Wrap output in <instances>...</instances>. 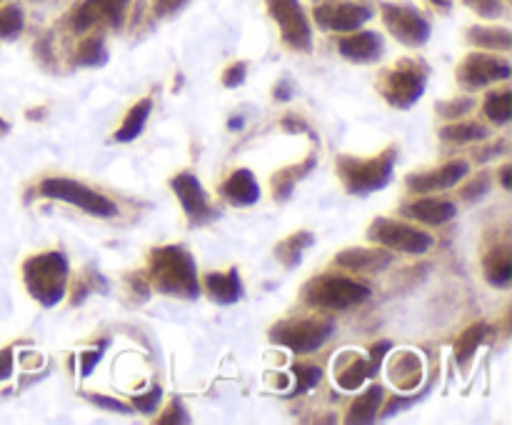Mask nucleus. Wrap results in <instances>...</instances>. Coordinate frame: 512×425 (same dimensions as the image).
<instances>
[{
    "label": "nucleus",
    "mask_w": 512,
    "mask_h": 425,
    "mask_svg": "<svg viewBox=\"0 0 512 425\" xmlns=\"http://www.w3.org/2000/svg\"><path fill=\"white\" fill-rule=\"evenodd\" d=\"M148 278L155 290L175 298H198V270L195 260L183 245H163L150 250Z\"/></svg>",
    "instance_id": "obj_1"
},
{
    "label": "nucleus",
    "mask_w": 512,
    "mask_h": 425,
    "mask_svg": "<svg viewBox=\"0 0 512 425\" xmlns=\"http://www.w3.org/2000/svg\"><path fill=\"white\" fill-rule=\"evenodd\" d=\"M68 258L60 250L33 255L23 263V280L30 298L38 300L43 308H53L65 298L68 290Z\"/></svg>",
    "instance_id": "obj_2"
},
{
    "label": "nucleus",
    "mask_w": 512,
    "mask_h": 425,
    "mask_svg": "<svg viewBox=\"0 0 512 425\" xmlns=\"http://www.w3.org/2000/svg\"><path fill=\"white\" fill-rule=\"evenodd\" d=\"M395 160H398V148L383 150V153L375 155V158L340 155L338 175L350 195L378 193V190L388 188L390 180H393Z\"/></svg>",
    "instance_id": "obj_3"
},
{
    "label": "nucleus",
    "mask_w": 512,
    "mask_h": 425,
    "mask_svg": "<svg viewBox=\"0 0 512 425\" xmlns=\"http://www.w3.org/2000/svg\"><path fill=\"white\" fill-rule=\"evenodd\" d=\"M428 75L430 70L423 60L403 58L380 75L378 90L393 108L408 110L423 98L425 88H428Z\"/></svg>",
    "instance_id": "obj_4"
},
{
    "label": "nucleus",
    "mask_w": 512,
    "mask_h": 425,
    "mask_svg": "<svg viewBox=\"0 0 512 425\" xmlns=\"http://www.w3.org/2000/svg\"><path fill=\"white\" fill-rule=\"evenodd\" d=\"M370 298V288L360 280L345 275H318L308 280L303 288V300L310 308L318 310H348L365 303Z\"/></svg>",
    "instance_id": "obj_5"
},
{
    "label": "nucleus",
    "mask_w": 512,
    "mask_h": 425,
    "mask_svg": "<svg viewBox=\"0 0 512 425\" xmlns=\"http://www.w3.org/2000/svg\"><path fill=\"white\" fill-rule=\"evenodd\" d=\"M335 323L328 315H315V318H300V320H283L270 330V340L283 348L293 350V353H315L325 345V340L333 333Z\"/></svg>",
    "instance_id": "obj_6"
},
{
    "label": "nucleus",
    "mask_w": 512,
    "mask_h": 425,
    "mask_svg": "<svg viewBox=\"0 0 512 425\" xmlns=\"http://www.w3.org/2000/svg\"><path fill=\"white\" fill-rule=\"evenodd\" d=\"M40 193L50 200H63V203L78 205L85 213L95 215V218H115L118 215V205L103 193H95L88 185L78 183L70 178H45L40 183Z\"/></svg>",
    "instance_id": "obj_7"
},
{
    "label": "nucleus",
    "mask_w": 512,
    "mask_h": 425,
    "mask_svg": "<svg viewBox=\"0 0 512 425\" xmlns=\"http://www.w3.org/2000/svg\"><path fill=\"white\" fill-rule=\"evenodd\" d=\"M368 238L373 243L383 245L388 250H398L405 255H423L433 248V235L425 233V230L413 228V225L403 223V220L393 218H378L373 220L368 230Z\"/></svg>",
    "instance_id": "obj_8"
},
{
    "label": "nucleus",
    "mask_w": 512,
    "mask_h": 425,
    "mask_svg": "<svg viewBox=\"0 0 512 425\" xmlns=\"http://www.w3.org/2000/svg\"><path fill=\"white\" fill-rule=\"evenodd\" d=\"M385 28L393 33L395 40H400L408 48H420L430 38V23L415 5L408 3H380Z\"/></svg>",
    "instance_id": "obj_9"
},
{
    "label": "nucleus",
    "mask_w": 512,
    "mask_h": 425,
    "mask_svg": "<svg viewBox=\"0 0 512 425\" xmlns=\"http://www.w3.org/2000/svg\"><path fill=\"white\" fill-rule=\"evenodd\" d=\"M315 25L328 33H353L373 18V5L363 0H325L313 10Z\"/></svg>",
    "instance_id": "obj_10"
},
{
    "label": "nucleus",
    "mask_w": 512,
    "mask_h": 425,
    "mask_svg": "<svg viewBox=\"0 0 512 425\" xmlns=\"http://www.w3.org/2000/svg\"><path fill=\"white\" fill-rule=\"evenodd\" d=\"M270 18L278 23L285 45L295 50L313 48V28L300 0H265Z\"/></svg>",
    "instance_id": "obj_11"
},
{
    "label": "nucleus",
    "mask_w": 512,
    "mask_h": 425,
    "mask_svg": "<svg viewBox=\"0 0 512 425\" xmlns=\"http://www.w3.org/2000/svg\"><path fill=\"white\" fill-rule=\"evenodd\" d=\"M512 75L510 63L505 58L488 53H470L458 68V83L465 90H480L488 85L508 80Z\"/></svg>",
    "instance_id": "obj_12"
},
{
    "label": "nucleus",
    "mask_w": 512,
    "mask_h": 425,
    "mask_svg": "<svg viewBox=\"0 0 512 425\" xmlns=\"http://www.w3.org/2000/svg\"><path fill=\"white\" fill-rule=\"evenodd\" d=\"M130 0H83L73 15V28L78 33L93 30L95 25H113L120 28Z\"/></svg>",
    "instance_id": "obj_13"
},
{
    "label": "nucleus",
    "mask_w": 512,
    "mask_h": 425,
    "mask_svg": "<svg viewBox=\"0 0 512 425\" xmlns=\"http://www.w3.org/2000/svg\"><path fill=\"white\" fill-rule=\"evenodd\" d=\"M170 188L178 195L180 205H183L185 215H188L190 223H205V220L213 218V208L208 203V193L200 185V180L193 173H178L170 180Z\"/></svg>",
    "instance_id": "obj_14"
},
{
    "label": "nucleus",
    "mask_w": 512,
    "mask_h": 425,
    "mask_svg": "<svg viewBox=\"0 0 512 425\" xmlns=\"http://www.w3.org/2000/svg\"><path fill=\"white\" fill-rule=\"evenodd\" d=\"M470 173V165L465 160H453V163L443 165L438 170H430V173H418L410 175L405 183L413 193L428 195V193H438V190H448L453 185H458L465 175Z\"/></svg>",
    "instance_id": "obj_15"
},
{
    "label": "nucleus",
    "mask_w": 512,
    "mask_h": 425,
    "mask_svg": "<svg viewBox=\"0 0 512 425\" xmlns=\"http://www.w3.org/2000/svg\"><path fill=\"white\" fill-rule=\"evenodd\" d=\"M338 50L345 60H353V63H375L383 58L385 40L375 30H353L350 35L340 38Z\"/></svg>",
    "instance_id": "obj_16"
},
{
    "label": "nucleus",
    "mask_w": 512,
    "mask_h": 425,
    "mask_svg": "<svg viewBox=\"0 0 512 425\" xmlns=\"http://www.w3.org/2000/svg\"><path fill=\"white\" fill-rule=\"evenodd\" d=\"M220 195L228 200L235 208H248V205L258 203L260 200V185L255 180L253 170L238 168L228 175L223 185H220Z\"/></svg>",
    "instance_id": "obj_17"
},
{
    "label": "nucleus",
    "mask_w": 512,
    "mask_h": 425,
    "mask_svg": "<svg viewBox=\"0 0 512 425\" xmlns=\"http://www.w3.org/2000/svg\"><path fill=\"white\" fill-rule=\"evenodd\" d=\"M393 263V255L388 250H368V248H348L338 253L335 265L353 273H380Z\"/></svg>",
    "instance_id": "obj_18"
},
{
    "label": "nucleus",
    "mask_w": 512,
    "mask_h": 425,
    "mask_svg": "<svg viewBox=\"0 0 512 425\" xmlns=\"http://www.w3.org/2000/svg\"><path fill=\"white\" fill-rule=\"evenodd\" d=\"M405 218L420 220L425 225H445L458 215L453 200H440V198H420L415 203L405 205L403 208Z\"/></svg>",
    "instance_id": "obj_19"
},
{
    "label": "nucleus",
    "mask_w": 512,
    "mask_h": 425,
    "mask_svg": "<svg viewBox=\"0 0 512 425\" xmlns=\"http://www.w3.org/2000/svg\"><path fill=\"white\" fill-rule=\"evenodd\" d=\"M205 288L208 295L220 305H233L238 303L243 295V283H240L238 270H228V273H208L205 278Z\"/></svg>",
    "instance_id": "obj_20"
},
{
    "label": "nucleus",
    "mask_w": 512,
    "mask_h": 425,
    "mask_svg": "<svg viewBox=\"0 0 512 425\" xmlns=\"http://www.w3.org/2000/svg\"><path fill=\"white\" fill-rule=\"evenodd\" d=\"M420 375H423V360L418 358V353L405 350L390 363V380L400 390H413L420 383Z\"/></svg>",
    "instance_id": "obj_21"
},
{
    "label": "nucleus",
    "mask_w": 512,
    "mask_h": 425,
    "mask_svg": "<svg viewBox=\"0 0 512 425\" xmlns=\"http://www.w3.org/2000/svg\"><path fill=\"white\" fill-rule=\"evenodd\" d=\"M315 243L313 233L310 230H298V233L288 235V238L280 240L273 248V255L280 260L283 268H298L300 260H303V253Z\"/></svg>",
    "instance_id": "obj_22"
},
{
    "label": "nucleus",
    "mask_w": 512,
    "mask_h": 425,
    "mask_svg": "<svg viewBox=\"0 0 512 425\" xmlns=\"http://www.w3.org/2000/svg\"><path fill=\"white\" fill-rule=\"evenodd\" d=\"M383 400H385V390L380 388V385H373V388L365 390L360 398L353 400V405H350V410H348V418L345 420L353 425L373 423V420L378 418Z\"/></svg>",
    "instance_id": "obj_23"
},
{
    "label": "nucleus",
    "mask_w": 512,
    "mask_h": 425,
    "mask_svg": "<svg viewBox=\"0 0 512 425\" xmlns=\"http://www.w3.org/2000/svg\"><path fill=\"white\" fill-rule=\"evenodd\" d=\"M483 270H485V278H488V283L495 285V288H505V285H510V280H512L510 248L498 245V248L490 250L483 260Z\"/></svg>",
    "instance_id": "obj_24"
},
{
    "label": "nucleus",
    "mask_w": 512,
    "mask_h": 425,
    "mask_svg": "<svg viewBox=\"0 0 512 425\" xmlns=\"http://www.w3.org/2000/svg\"><path fill=\"white\" fill-rule=\"evenodd\" d=\"M313 168H315V155H310V158L303 160V163L278 170V173L273 175V180H270V183H273L275 200H280V203H283V200H288L290 195H293L298 180H303Z\"/></svg>",
    "instance_id": "obj_25"
},
{
    "label": "nucleus",
    "mask_w": 512,
    "mask_h": 425,
    "mask_svg": "<svg viewBox=\"0 0 512 425\" xmlns=\"http://www.w3.org/2000/svg\"><path fill=\"white\" fill-rule=\"evenodd\" d=\"M150 113H153V100L143 98L140 103H135L133 108L128 110V115H125L118 133H115V140H118V143H130V140L138 138V135L143 133L145 123H148Z\"/></svg>",
    "instance_id": "obj_26"
},
{
    "label": "nucleus",
    "mask_w": 512,
    "mask_h": 425,
    "mask_svg": "<svg viewBox=\"0 0 512 425\" xmlns=\"http://www.w3.org/2000/svg\"><path fill=\"white\" fill-rule=\"evenodd\" d=\"M468 40L478 48L495 50V53H508L512 48V33L508 28H483V25H475L468 30Z\"/></svg>",
    "instance_id": "obj_27"
},
{
    "label": "nucleus",
    "mask_w": 512,
    "mask_h": 425,
    "mask_svg": "<svg viewBox=\"0 0 512 425\" xmlns=\"http://www.w3.org/2000/svg\"><path fill=\"white\" fill-rule=\"evenodd\" d=\"M488 333H490V328L485 323H475L460 333L458 343H455V358H458L460 365L470 363V358H473L475 350L480 348V343L488 338Z\"/></svg>",
    "instance_id": "obj_28"
},
{
    "label": "nucleus",
    "mask_w": 512,
    "mask_h": 425,
    "mask_svg": "<svg viewBox=\"0 0 512 425\" xmlns=\"http://www.w3.org/2000/svg\"><path fill=\"white\" fill-rule=\"evenodd\" d=\"M105 60H108V50H105L103 35H88L75 50V65H83V68H100Z\"/></svg>",
    "instance_id": "obj_29"
},
{
    "label": "nucleus",
    "mask_w": 512,
    "mask_h": 425,
    "mask_svg": "<svg viewBox=\"0 0 512 425\" xmlns=\"http://www.w3.org/2000/svg\"><path fill=\"white\" fill-rule=\"evenodd\" d=\"M483 113L493 120L495 125H508L512 120V93L510 90H495L485 95Z\"/></svg>",
    "instance_id": "obj_30"
},
{
    "label": "nucleus",
    "mask_w": 512,
    "mask_h": 425,
    "mask_svg": "<svg viewBox=\"0 0 512 425\" xmlns=\"http://www.w3.org/2000/svg\"><path fill=\"white\" fill-rule=\"evenodd\" d=\"M440 138L450 143H478L490 138V130L480 123H453L440 130Z\"/></svg>",
    "instance_id": "obj_31"
},
{
    "label": "nucleus",
    "mask_w": 512,
    "mask_h": 425,
    "mask_svg": "<svg viewBox=\"0 0 512 425\" xmlns=\"http://www.w3.org/2000/svg\"><path fill=\"white\" fill-rule=\"evenodd\" d=\"M368 378H373V375H370L368 360L358 358V355L350 358V365L338 370V385L343 390H358Z\"/></svg>",
    "instance_id": "obj_32"
},
{
    "label": "nucleus",
    "mask_w": 512,
    "mask_h": 425,
    "mask_svg": "<svg viewBox=\"0 0 512 425\" xmlns=\"http://www.w3.org/2000/svg\"><path fill=\"white\" fill-rule=\"evenodd\" d=\"M25 28V15L20 5H5L0 8V38L13 40L23 33Z\"/></svg>",
    "instance_id": "obj_33"
},
{
    "label": "nucleus",
    "mask_w": 512,
    "mask_h": 425,
    "mask_svg": "<svg viewBox=\"0 0 512 425\" xmlns=\"http://www.w3.org/2000/svg\"><path fill=\"white\" fill-rule=\"evenodd\" d=\"M290 373H293V378L298 380V385L293 388V395H303L305 390L315 388V385L320 383V378H323V370H320L318 365H310V363H295L293 368H290Z\"/></svg>",
    "instance_id": "obj_34"
},
{
    "label": "nucleus",
    "mask_w": 512,
    "mask_h": 425,
    "mask_svg": "<svg viewBox=\"0 0 512 425\" xmlns=\"http://www.w3.org/2000/svg\"><path fill=\"white\" fill-rule=\"evenodd\" d=\"M473 108H475L473 95H460V98L440 100V103H438V113L443 115V118H448V120L463 118V115L473 113Z\"/></svg>",
    "instance_id": "obj_35"
},
{
    "label": "nucleus",
    "mask_w": 512,
    "mask_h": 425,
    "mask_svg": "<svg viewBox=\"0 0 512 425\" xmlns=\"http://www.w3.org/2000/svg\"><path fill=\"white\" fill-rule=\"evenodd\" d=\"M463 3L483 18H500L505 13V0H463Z\"/></svg>",
    "instance_id": "obj_36"
},
{
    "label": "nucleus",
    "mask_w": 512,
    "mask_h": 425,
    "mask_svg": "<svg viewBox=\"0 0 512 425\" xmlns=\"http://www.w3.org/2000/svg\"><path fill=\"white\" fill-rule=\"evenodd\" d=\"M85 398H88L90 403H93V405H98V408L113 410V413H120V415H130V413H133V405L123 403V400L108 398V395H98V393H85Z\"/></svg>",
    "instance_id": "obj_37"
},
{
    "label": "nucleus",
    "mask_w": 512,
    "mask_h": 425,
    "mask_svg": "<svg viewBox=\"0 0 512 425\" xmlns=\"http://www.w3.org/2000/svg\"><path fill=\"white\" fill-rule=\"evenodd\" d=\"M160 398H163V390H160L158 385H155V388H150L145 395H135V398H133V408L138 410V413L150 415L155 408H158Z\"/></svg>",
    "instance_id": "obj_38"
},
{
    "label": "nucleus",
    "mask_w": 512,
    "mask_h": 425,
    "mask_svg": "<svg viewBox=\"0 0 512 425\" xmlns=\"http://www.w3.org/2000/svg\"><path fill=\"white\" fill-rule=\"evenodd\" d=\"M488 190H490V175L480 173L478 178H473V183H468L463 188V200H468V203H475V200L483 198Z\"/></svg>",
    "instance_id": "obj_39"
},
{
    "label": "nucleus",
    "mask_w": 512,
    "mask_h": 425,
    "mask_svg": "<svg viewBox=\"0 0 512 425\" xmlns=\"http://www.w3.org/2000/svg\"><path fill=\"white\" fill-rule=\"evenodd\" d=\"M248 78V63H233L230 68H225L223 73V85L225 88H238Z\"/></svg>",
    "instance_id": "obj_40"
},
{
    "label": "nucleus",
    "mask_w": 512,
    "mask_h": 425,
    "mask_svg": "<svg viewBox=\"0 0 512 425\" xmlns=\"http://www.w3.org/2000/svg\"><path fill=\"white\" fill-rule=\"evenodd\" d=\"M105 348H108V340H103V343H100L95 350H85V353L80 355V373H83V375L93 373L95 365H98L100 358H103Z\"/></svg>",
    "instance_id": "obj_41"
},
{
    "label": "nucleus",
    "mask_w": 512,
    "mask_h": 425,
    "mask_svg": "<svg viewBox=\"0 0 512 425\" xmlns=\"http://www.w3.org/2000/svg\"><path fill=\"white\" fill-rule=\"evenodd\" d=\"M388 350H393V343L390 340H380V343H375L373 348H370V358H368V365H370V375H378V368L380 363L385 360V355H388Z\"/></svg>",
    "instance_id": "obj_42"
},
{
    "label": "nucleus",
    "mask_w": 512,
    "mask_h": 425,
    "mask_svg": "<svg viewBox=\"0 0 512 425\" xmlns=\"http://www.w3.org/2000/svg\"><path fill=\"white\" fill-rule=\"evenodd\" d=\"M160 423L163 425H178V423H190V418H188V413H185V408H183V403H180L178 398L173 400V403L168 405V410H165V415L163 418H160Z\"/></svg>",
    "instance_id": "obj_43"
},
{
    "label": "nucleus",
    "mask_w": 512,
    "mask_h": 425,
    "mask_svg": "<svg viewBox=\"0 0 512 425\" xmlns=\"http://www.w3.org/2000/svg\"><path fill=\"white\" fill-rule=\"evenodd\" d=\"M185 3H188V0H153V13L158 15V18H168V15L178 13Z\"/></svg>",
    "instance_id": "obj_44"
},
{
    "label": "nucleus",
    "mask_w": 512,
    "mask_h": 425,
    "mask_svg": "<svg viewBox=\"0 0 512 425\" xmlns=\"http://www.w3.org/2000/svg\"><path fill=\"white\" fill-rule=\"evenodd\" d=\"M420 398H423V393H418V395H415V398H413V395H410V398H393L388 403V408L383 410V418L385 420L393 418V415H398L403 408H410V405H413V403H418Z\"/></svg>",
    "instance_id": "obj_45"
},
{
    "label": "nucleus",
    "mask_w": 512,
    "mask_h": 425,
    "mask_svg": "<svg viewBox=\"0 0 512 425\" xmlns=\"http://www.w3.org/2000/svg\"><path fill=\"white\" fill-rule=\"evenodd\" d=\"M13 375V350H0V380H8Z\"/></svg>",
    "instance_id": "obj_46"
},
{
    "label": "nucleus",
    "mask_w": 512,
    "mask_h": 425,
    "mask_svg": "<svg viewBox=\"0 0 512 425\" xmlns=\"http://www.w3.org/2000/svg\"><path fill=\"white\" fill-rule=\"evenodd\" d=\"M505 150H508V143H505V140H498V143H495L493 148H488V150H480L478 160H490V158H498V155H503Z\"/></svg>",
    "instance_id": "obj_47"
},
{
    "label": "nucleus",
    "mask_w": 512,
    "mask_h": 425,
    "mask_svg": "<svg viewBox=\"0 0 512 425\" xmlns=\"http://www.w3.org/2000/svg\"><path fill=\"white\" fill-rule=\"evenodd\" d=\"M273 93H275V98H278V100H283V103H285V100H290V98H293V88H290V83H288V80H280V83L275 85V90H273Z\"/></svg>",
    "instance_id": "obj_48"
},
{
    "label": "nucleus",
    "mask_w": 512,
    "mask_h": 425,
    "mask_svg": "<svg viewBox=\"0 0 512 425\" xmlns=\"http://www.w3.org/2000/svg\"><path fill=\"white\" fill-rule=\"evenodd\" d=\"M500 178H503V188L510 190L512 188V165H505V168L500 170Z\"/></svg>",
    "instance_id": "obj_49"
},
{
    "label": "nucleus",
    "mask_w": 512,
    "mask_h": 425,
    "mask_svg": "<svg viewBox=\"0 0 512 425\" xmlns=\"http://www.w3.org/2000/svg\"><path fill=\"white\" fill-rule=\"evenodd\" d=\"M283 128L285 130H308L305 128V123H300V120H295V118H285Z\"/></svg>",
    "instance_id": "obj_50"
},
{
    "label": "nucleus",
    "mask_w": 512,
    "mask_h": 425,
    "mask_svg": "<svg viewBox=\"0 0 512 425\" xmlns=\"http://www.w3.org/2000/svg\"><path fill=\"white\" fill-rule=\"evenodd\" d=\"M428 3H433L435 8H440V10H448L450 5H453V0H428Z\"/></svg>",
    "instance_id": "obj_51"
},
{
    "label": "nucleus",
    "mask_w": 512,
    "mask_h": 425,
    "mask_svg": "<svg viewBox=\"0 0 512 425\" xmlns=\"http://www.w3.org/2000/svg\"><path fill=\"white\" fill-rule=\"evenodd\" d=\"M245 125V120L243 118H230V123H228V128L230 130H240Z\"/></svg>",
    "instance_id": "obj_52"
},
{
    "label": "nucleus",
    "mask_w": 512,
    "mask_h": 425,
    "mask_svg": "<svg viewBox=\"0 0 512 425\" xmlns=\"http://www.w3.org/2000/svg\"><path fill=\"white\" fill-rule=\"evenodd\" d=\"M8 130H10V125H8V123H5V120H3V118H0V133H8Z\"/></svg>",
    "instance_id": "obj_53"
}]
</instances>
